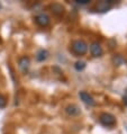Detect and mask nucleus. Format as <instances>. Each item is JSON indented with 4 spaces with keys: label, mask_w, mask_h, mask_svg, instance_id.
I'll return each instance as SVG.
<instances>
[{
    "label": "nucleus",
    "mask_w": 127,
    "mask_h": 134,
    "mask_svg": "<svg viewBox=\"0 0 127 134\" xmlns=\"http://www.w3.org/2000/svg\"><path fill=\"white\" fill-rule=\"evenodd\" d=\"M0 8H1V5H0Z\"/></svg>",
    "instance_id": "2eb2a0df"
},
{
    "label": "nucleus",
    "mask_w": 127,
    "mask_h": 134,
    "mask_svg": "<svg viewBox=\"0 0 127 134\" xmlns=\"http://www.w3.org/2000/svg\"><path fill=\"white\" fill-rule=\"evenodd\" d=\"M99 122L101 123L103 126H107V127H111L116 124V118L114 115H111L109 113H103L100 115L99 117Z\"/></svg>",
    "instance_id": "f03ea898"
},
{
    "label": "nucleus",
    "mask_w": 127,
    "mask_h": 134,
    "mask_svg": "<svg viewBox=\"0 0 127 134\" xmlns=\"http://www.w3.org/2000/svg\"><path fill=\"white\" fill-rule=\"evenodd\" d=\"M79 96H80V98L82 99V102H83L84 104H87V105H89V106H93V105L96 104L95 99L92 98V96L89 95L88 92H85V91H80Z\"/></svg>",
    "instance_id": "39448f33"
},
{
    "label": "nucleus",
    "mask_w": 127,
    "mask_h": 134,
    "mask_svg": "<svg viewBox=\"0 0 127 134\" xmlns=\"http://www.w3.org/2000/svg\"><path fill=\"white\" fill-rule=\"evenodd\" d=\"M51 10L52 13L55 15H61L64 12V7H63L61 3H52L51 5Z\"/></svg>",
    "instance_id": "6e6552de"
},
{
    "label": "nucleus",
    "mask_w": 127,
    "mask_h": 134,
    "mask_svg": "<svg viewBox=\"0 0 127 134\" xmlns=\"http://www.w3.org/2000/svg\"><path fill=\"white\" fill-rule=\"evenodd\" d=\"M19 68H20V70L23 72L27 71L28 68H29V59L28 58L24 57V58L20 59V60H19Z\"/></svg>",
    "instance_id": "1a4fd4ad"
},
{
    "label": "nucleus",
    "mask_w": 127,
    "mask_h": 134,
    "mask_svg": "<svg viewBox=\"0 0 127 134\" xmlns=\"http://www.w3.org/2000/svg\"><path fill=\"white\" fill-rule=\"evenodd\" d=\"M84 68H85V63L83 61H78L76 63V69L78 71H81V70H83Z\"/></svg>",
    "instance_id": "9b49d317"
},
{
    "label": "nucleus",
    "mask_w": 127,
    "mask_h": 134,
    "mask_svg": "<svg viewBox=\"0 0 127 134\" xmlns=\"http://www.w3.org/2000/svg\"><path fill=\"white\" fill-rule=\"evenodd\" d=\"M124 102L126 103V105H127V90L125 91V96H124Z\"/></svg>",
    "instance_id": "4468645a"
},
{
    "label": "nucleus",
    "mask_w": 127,
    "mask_h": 134,
    "mask_svg": "<svg viewBox=\"0 0 127 134\" xmlns=\"http://www.w3.org/2000/svg\"><path fill=\"white\" fill-rule=\"evenodd\" d=\"M111 6H113V1L103 0V1L98 2V5H97V10H98L99 13H103V12H107L108 9H110Z\"/></svg>",
    "instance_id": "423d86ee"
},
{
    "label": "nucleus",
    "mask_w": 127,
    "mask_h": 134,
    "mask_svg": "<svg viewBox=\"0 0 127 134\" xmlns=\"http://www.w3.org/2000/svg\"><path fill=\"white\" fill-rule=\"evenodd\" d=\"M6 104H7L6 98L3 97L2 95H0V108H3V107L6 106Z\"/></svg>",
    "instance_id": "f8f14e48"
},
{
    "label": "nucleus",
    "mask_w": 127,
    "mask_h": 134,
    "mask_svg": "<svg viewBox=\"0 0 127 134\" xmlns=\"http://www.w3.org/2000/svg\"><path fill=\"white\" fill-rule=\"evenodd\" d=\"M47 58H48V52L46 50H44V49L39 50L38 52H37V54H36V60L39 61V62L45 61Z\"/></svg>",
    "instance_id": "9d476101"
},
{
    "label": "nucleus",
    "mask_w": 127,
    "mask_h": 134,
    "mask_svg": "<svg viewBox=\"0 0 127 134\" xmlns=\"http://www.w3.org/2000/svg\"><path fill=\"white\" fill-rule=\"evenodd\" d=\"M65 111H66V114H68V115H70V116H76V115L80 114V109H79V107H78L77 105H70V106H68L65 108Z\"/></svg>",
    "instance_id": "0eeeda50"
},
{
    "label": "nucleus",
    "mask_w": 127,
    "mask_h": 134,
    "mask_svg": "<svg viewBox=\"0 0 127 134\" xmlns=\"http://www.w3.org/2000/svg\"><path fill=\"white\" fill-rule=\"evenodd\" d=\"M78 5H87V3H89L90 1L89 0H78V1H76Z\"/></svg>",
    "instance_id": "ddd939ff"
},
{
    "label": "nucleus",
    "mask_w": 127,
    "mask_h": 134,
    "mask_svg": "<svg viewBox=\"0 0 127 134\" xmlns=\"http://www.w3.org/2000/svg\"><path fill=\"white\" fill-rule=\"evenodd\" d=\"M71 50L74 54H77L78 57H81V55H84L88 51V44L84 42L83 40H77L72 43V46H71Z\"/></svg>",
    "instance_id": "f257e3e1"
},
{
    "label": "nucleus",
    "mask_w": 127,
    "mask_h": 134,
    "mask_svg": "<svg viewBox=\"0 0 127 134\" xmlns=\"http://www.w3.org/2000/svg\"><path fill=\"white\" fill-rule=\"evenodd\" d=\"M90 52H91V54L93 55V57L98 58V57H101L102 55L103 50H102L101 45H100L98 42H95V43H92L90 45Z\"/></svg>",
    "instance_id": "20e7f679"
},
{
    "label": "nucleus",
    "mask_w": 127,
    "mask_h": 134,
    "mask_svg": "<svg viewBox=\"0 0 127 134\" xmlns=\"http://www.w3.org/2000/svg\"><path fill=\"white\" fill-rule=\"evenodd\" d=\"M35 21H36L37 25L41 26V27H46V26L50 25L51 19L46 14H39L35 17Z\"/></svg>",
    "instance_id": "7ed1b4c3"
}]
</instances>
